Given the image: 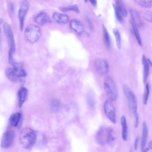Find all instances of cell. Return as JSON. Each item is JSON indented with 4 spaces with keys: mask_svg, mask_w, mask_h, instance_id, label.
I'll use <instances>...</instances> for the list:
<instances>
[{
    "mask_svg": "<svg viewBox=\"0 0 152 152\" xmlns=\"http://www.w3.org/2000/svg\"><path fill=\"white\" fill-rule=\"evenodd\" d=\"M96 142L102 145L111 143L115 139L113 129L106 126L100 127L97 131L95 137Z\"/></svg>",
    "mask_w": 152,
    "mask_h": 152,
    "instance_id": "6da1fadb",
    "label": "cell"
},
{
    "mask_svg": "<svg viewBox=\"0 0 152 152\" xmlns=\"http://www.w3.org/2000/svg\"><path fill=\"white\" fill-rule=\"evenodd\" d=\"M19 139L22 146L26 149H29L35 144L37 137L34 131L32 129L26 127L21 131Z\"/></svg>",
    "mask_w": 152,
    "mask_h": 152,
    "instance_id": "7a4b0ae2",
    "label": "cell"
},
{
    "mask_svg": "<svg viewBox=\"0 0 152 152\" xmlns=\"http://www.w3.org/2000/svg\"><path fill=\"white\" fill-rule=\"evenodd\" d=\"M42 33V30L39 27L35 25H30L26 28L25 30V39L29 43H35L39 39Z\"/></svg>",
    "mask_w": 152,
    "mask_h": 152,
    "instance_id": "3957f363",
    "label": "cell"
},
{
    "mask_svg": "<svg viewBox=\"0 0 152 152\" xmlns=\"http://www.w3.org/2000/svg\"><path fill=\"white\" fill-rule=\"evenodd\" d=\"M104 86L107 95L111 101H115L117 97V91L115 84L112 78L106 76L104 80Z\"/></svg>",
    "mask_w": 152,
    "mask_h": 152,
    "instance_id": "277c9868",
    "label": "cell"
},
{
    "mask_svg": "<svg viewBox=\"0 0 152 152\" xmlns=\"http://www.w3.org/2000/svg\"><path fill=\"white\" fill-rule=\"evenodd\" d=\"M124 94L126 97L130 109L134 114L137 113V101L135 94L131 89L126 85L123 87Z\"/></svg>",
    "mask_w": 152,
    "mask_h": 152,
    "instance_id": "5b68a950",
    "label": "cell"
},
{
    "mask_svg": "<svg viewBox=\"0 0 152 152\" xmlns=\"http://www.w3.org/2000/svg\"><path fill=\"white\" fill-rule=\"evenodd\" d=\"M15 133L12 129H9L3 134L1 139V147L7 149L12 145L15 137Z\"/></svg>",
    "mask_w": 152,
    "mask_h": 152,
    "instance_id": "8992f818",
    "label": "cell"
},
{
    "mask_svg": "<svg viewBox=\"0 0 152 152\" xmlns=\"http://www.w3.org/2000/svg\"><path fill=\"white\" fill-rule=\"evenodd\" d=\"M29 8L28 0H23L20 4L18 12L20 27L21 31L23 29L25 17Z\"/></svg>",
    "mask_w": 152,
    "mask_h": 152,
    "instance_id": "52a82bcc",
    "label": "cell"
},
{
    "mask_svg": "<svg viewBox=\"0 0 152 152\" xmlns=\"http://www.w3.org/2000/svg\"><path fill=\"white\" fill-rule=\"evenodd\" d=\"M4 31L7 39L9 45L10 50L13 53L15 50V45L11 28L7 23H5L3 24Z\"/></svg>",
    "mask_w": 152,
    "mask_h": 152,
    "instance_id": "ba28073f",
    "label": "cell"
},
{
    "mask_svg": "<svg viewBox=\"0 0 152 152\" xmlns=\"http://www.w3.org/2000/svg\"><path fill=\"white\" fill-rule=\"evenodd\" d=\"M104 112L106 116L113 123L116 122L115 107L110 100H107L104 105Z\"/></svg>",
    "mask_w": 152,
    "mask_h": 152,
    "instance_id": "9c48e42d",
    "label": "cell"
},
{
    "mask_svg": "<svg viewBox=\"0 0 152 152\" xmlns=\"http://www.w3.org/2000/svg\"><path fill=\"white\" fill-rule=\"evenodd\" d=\"M94 66L97 72L100 75H106L108 71V64L104 59L99 58L96 59L94 62Z\"/></svg>",
    "mask_w": 152,
    "mask_h": 152,
    "instance_id": "30bf717a",
    "label": "cell"
},
{
    "mask_svg": "<svg viewBox=\"0 0 152 152\" xmlns=\"http://www.w3.org/2000/svg\"><path fill=\"white\" fill-rule=\"evenodd\" d=\"M70 28L80 35L82 34L84 31V28L81 22L77 19H73L69 23Z\"/></svg>",
    "mask_w": 152,
    "mask_h": 152,
    "instance_id": "8fae6325",
    "label": "cell"
},
{
    "mask_svg": "<svg viewBox=\"0 0 152 152\" xmlns=\"http://www.w3.org/2000/svg\"><path fill=\"white\" fill-rule=\"evenodd\" d=\"M35 22L40 25H43L46 23L51 22L50 17L45 12H41L38 14L35 18Z\"/></svg>",
    "mask_w": 152,
    "mask_h": 152,
    "instance_id": "7c38bea8",
    "label": "cell"
},
{
    "mask_svg": "<svg viewBox=\"0 0 152 152\" xmlns=\"http://www.w3.org/2000/svg\"><path fill=\"white\" fill-rule=\"evenodd\" d=\"M28 91L25 87H23L18 91V95L19 100V106L21 107L27 97Z\"/></svg>",
    "mask_w": 152,
    "mask_h": 152,
    "instance_id": "4fadbf2b",
    "label": "cell"
},
{
    "mask_svg": "<svg viewBox=\"0 0 152 152\" xmlns=\"http://www.w3.org/2000/svg\"><path fill=\"white\" fill-rule=\"evenodd\" d=\"M53 18L56 21L60 23H66L69 20V18L67 15L58 12L53 13Z\"/></svg>",
    "mask_w": 152,
    "mask_h": 152,
    "instance_id": "5bb4252c",
    "label": "cell"
},
{
    "mask_svg": "<svg viewBox=\"0 0 152 152\" xmlns=\"http://www.w3.org/2000/svg\"><path fill=\"white\" fill-rule=\"evenodd\" d=\"M132 20L131 21L137 27L140 26L142 24L141 19L138 12L133 9L130 10Z\"/></svg>",
    "mask_w": 152,
    "mask_h": 152,
    "instance_id": "9a60e30c",
    "label": "cell"
},
{
    "mask_svg": "<svg viewBox=\"0 0 152 152\" xmlns=\"http://www.w3.org/2000/svg\"><path fill=\"white\" fill-rule=\"evenodd\" d=\"M148 134V129L146 122L144 121L143 123L142 136L141 140V150L142 151L145 149Z\"/></svg>",
    "mask_w": 152,
    "mask_h": 152,
    "instance_id": "2e32d148",
    "label": "cell"
},
{
    "mask_svg": "<svg viewBox=\"0 0 152 152\" xmlns=\"http://www.w3.org/2000/svg\"><path fill=\"white\" fill-rule=\"evenodd\" d=\"M121 123L122 126V137L125 141L127 140L128 137V127L125 117L122 115L121 118Z\"/></svg>",
    "mask_w": 152,
    "mask_h": 152,
    "instance_id": "e0dca14e",
    "label": "cell"
},
{
    "mask_svg": "<svg viewBox=\"0 0 152 152\" xmlns=\"http://www.w3.org/2000/svg\"><path fill=\"white\" fill-rule=\"evenodd\" d=\"M21 117L20 113H16L12 114L9 119V124L12 126H17L19 122Z\"/></svg>",
    "mask_w": 152,
    "mask_h": 152,
    "instance_id": "ac0fdd59",
    "label": "cell"
},
{
    "mask_svg": "<svg viewBox=\"0 0 152 152\" xmlns=\"http://www.w3.org/2000/svg\"><path fill=\"white\" fill-rule=\"evenodd\" d=\"M87 101L89 107L92 110H94L96 104V96L92 92H89L87 96Z\"/></svg>",
    "mask_w": 152,
    "mask_h": 152,
    "instance_id": "d6986e66",
    "label": "cell"
},
{
    "mask_svg": "<svg viewBox=\"0 0 152 152\" xmlns=\"http://www.w3.org/2000/svg\"><path fill=\"white\" fill-rule=\"evenodd\" d=\"M142 62L143 66V81L144 83L146 81L149 71V64L144 55L142 56Z\"/></svg>",
    "mask_w": 152,
    "mask_h": 152,
    "instance_id": "ffe728a7",
    "label": "cell"
},
{
    "mask_svg": "<svg viewBox=\"0 0 152 152\" xmlns=\"http://www.w3.org/2000/svg\"><path fill=\"white\" fill-rule=\"evenodd\" d=\"M13 54L12 51L9 49L8 52V60L10 64L12 66L13 68L23 67V64L22 63L17 62L15 60L13 57Z\"/></svg>",
    "mask_w": 152,
    "mask_h": 152,
    "instance_id": "44dd1931",
    "label": "cell"
},
{
    "mask_svg": "<svg viewBox=\"0 0 152 152\" xmlns=\"http://www.w3.org/2000/svg\"><path fill=\"white\" fill-rule=\"evenodd\" d=\"M103 31V40L104 43L106 47L109 48L111 46L110 38L108 32L105 26L102 25Z\"/></svg>",
    "mask_w": 152,
    "mask_h": 152,
    "instance_id": "7402d4cb",
    "label": "cell"
},
{
    "mask_svg": "<svg viewBox=\"0 0 152 152\" xmlns=\"http://www.w3.org/2000/svg\"><path fill=\"white\" fill-rule=\"evenodd\" d=\"M115 1L116 5L122 15L125 17L126 16L127 14V10L122 0H115Z\"/></svg>",
    "mask_w": 152,
    "mask_h": 152,
    "instance_id": "603a6c76",
    "label": "cell"
},
{
    "mask_svg": "<svg viewBox=\"0 0 152 152\" xmlns=\"http://www.w3.org/2000/svg\"><path fill=\"white\" fill-rule=\"evenodd\" d=\"M59 10L61 11L64 12L73 11L77 13L80 12L79 9L76 4H74L67 7H61L59 8Z\"/></svg>",
    "mask_w": 152,
    "mask_h": 152,
    "instance_id": "cb8c5ba5",
    "label": "cell"
},
{
    "mask_svg": "<svg viewBox=\"0 0 152 152\" xmlns=\"http://www.w3.org/2000/svg\"><path fill=\"white\" fill-rule=\"evenodd\" d=\"M138 5L142 7L150 8L152 5V0H134Z\"/></svg>",
    "mask_w": 152,
    "mask_h": 152,
    "instance_id": "d4e9b609",
    "label": "cell"
},
{
    "mask_svg": "<svg viewBox=\"0 0 152 152\" xmlns=\"http://www.w3.org/2000/svg\"><path fill=\"white\" fill-rule=\"evenodd\" d=\"M113 33L115 35L117 47L118 49L121 48V39L120 34L118 30L115 28L113 30Z\"/></svg>",
    "mask_w": 152,
    "mask_h": 152,
    "instance_id": "484cf974",
    "label": "cell"
},
{
    "mask_svg": "<svg viewBox=\"0 0 152 152\" xmlns=\"http://www.w3.org/2000/svg\"><path fill=\"white\" fill-rule=\"evenodd\" d=\"M131 23L136 40L139 45L141 46L142 45V41L140 34L137 29V27L131 22Z\"/></svg>",
    "mask_w": 152,
    "mask_h": 152,
    "instance_id": "4316f807",
    "label": "cell"
},
{
    "mask_svg": "<svg viewBox=\"0 0 152 152\" xmlns=\"http://www.w3.org/2000/svg\"><path fill=\"white\" fill-rule=\"evenodd\" d=\"M150 94V86L148 83H146L145 87V92L143 96V103L144 104H147Z\"/></svg>",
    "mask_w": 152,
    "mask_h": 152,
    "instance_id": "83f0119b",
    "label": "cell"
},
{
    "mask_svg": "<svg viewBox=\"0 0 152 152\" xmlns=\"http://www.w3.org/2000/svg\"><path fill=\"white\" fill-rule=\"evenodd\" d=\"M113 6L115 10V15L117 20L119 22L121 23L122 22L123 19L121 16L122 14L121 12L115 5L113 4Z\"/></svg>",
    "mask_w": 152,
    "mask_h": 152,
    "instance_id": "f1b7e54d",
    "label": "cell"
},
{
    "mask_svg": "<svg viewBox=\"0 0 152 152\" xmlns=\"http://www.w3.org/2000/svg\"><path fill=\"white\" fill-rule=\"evenodd\" d=\"M143 17L146 21L149 22H152V14L151 11H148L145 12L143 15Z\"/></svg>",
    "mask_w": 152,
    "mask_h": 152,
    "instance_id": "f546056e",
    "label": "cell"
},
{
    "mask_svg": "<svg viewBox=\"0 0 152 152\" xmlns=\"http://www.w3.org/2000/svg\"><path fill=\"white\" fill-rule=\"evenodd\" d=\"M134 115L135 118L134 126L136 128L137 127L138 125L139 121V116L138 113L134 114Z\"/></svg>",
    "mask_w": 152,
    "mask_h": 152,
    "instance_id": "4dcf8cb0",
    "label": "cell"
},
{
    "mask_svg": "<svg viewBox=\"0 0 152 152\" xmlns=\"http://www.w3.org/2000/svg\"><path fill=\"white\" fill-rule=\"evenodd\" d=\"M87 20L90 30L91 31L93 30V26L90 19L88 17H87Z\"/></svg>",
    "mask_w": 152,
    "mask_h": 152,
    "instance_id": "1f68e13d",
    "label": "cell"
},
{
    "mask_svg": "<svg viewBox=\"0 0 152 152\" xmlns=\"http://www.w3.org/2000/svg\"><path fill=\"white\" fill-rule=\"evenodd\" d=\"M139 139V137H137L135 139L134 144V148L135 150H137V149Z\"/></svg>",
    "mask_w": 152,
    "mask_h": 152,
    "instance_id": "d6a6232c",
    "label": "cell"
},
{
    "mask_svg": "<svg viewBox=\"0 0 152 152\" xmlns=\"http://www.w3.org/2000/svg\"><path fill=\"white\" fill-rule=\"evenodd\" d=\"M86 1H87V0H85ZM91 3L94 6H96L97 4L96 0H89Z\"/></svg>",
    "mask_w": 152,
    "mask_h": 152,
    "instance_id": "836d02e7",
    "label": "cell"
},
{
    "mask_svg": "<svg viewBox=\"0 0 152 152\" xmlns=\"http://www.w3.org/2000/svg\"><path fill=\"white\" fill-rule=\"evenodd\" d=\"M10 10L11 12H13L14 10V6L12 4H11L10 5Z\"/></svg>",
    "mask_w": 152,
    "mask_h": 152,
    "instance_id": "e575fe53",
    "label": "cell"
},
{
    "mask_svg": "<svg viewBox=\"0 0 152 152\" xmlns=\"http://www.w3.org/2000/svg\"><path fill=\"white\" fill-rule=\"evenodd\" d=\"M149 149H152V142L151 141L150 142L148 143V147Z\"/></svg>",
    "mask_w": 152,
    "mask_h": 152,
    "instance_id": "d590c367",
    "label": "cell"
},
{
    "mask_svg": "<svg viewBox=\"0 0 152 152\" xmlns=\"http://www.w3.org/2000/svg\"><path fill=\"white\" fill-rule=\"evenodd\" d=\"M3 20L2 19L0 18V25L3 22Z\"/></svg>",
    "mask_w": 152,
    "mask_h": 152,
    "instance_id": "8d00e7d4",
    "label": "cell"
},
{
    "mask_svg": "<svg viewBox=\"0 0 152 152\" xmlns=\"http://www.w3.org/2000/svg\"><path fill=\"white\" fill-rule=\"evenodd\" d=\"M0 32H1V29H0Z\"/></svg>",
    "mask_w": 152,
    "mask_h": 152,
    "instance_id": "74e56055",
    "label": "cell"
},
{
    "mask_svg": "<svg viewBox=\"0 0 152 152\" xmlns=\"http://www.w3.org/2000/svg\"></svg>",
    "mask_w": 152,
    "mask_h": 152,
    "instance_id": "f35d334b",
    "label": "cell"
}]
</instances>
